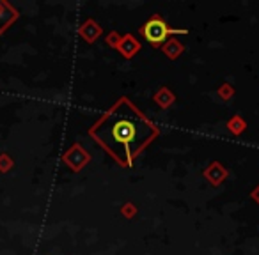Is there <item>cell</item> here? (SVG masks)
Wrapping results in <instances>:
<instances>
[{"label":"cell","mask_w":259,"mask_h":255,"mask_svg":"<svg viewBox=\"0 0 259 255\" xmlns=\"http://www.w3.org/2000/svg\"><path fill=\"white\" fill-rule=\"evenodd\" d=\"M158 128L128 97L114 103L91 128V137L119 165L134 167L135 158L156 137Z\"/></svg>","instance_id":"cell-1"},{"label":"cell","mask_w":259,"mask_h":255,"mask_svg":"<svg viewBox=\"0 0 259 255\" xmlns=\"http://www.w3.org/2000/svg\"><path fill=\"white\" fill-rule=\"evenodd\" d=\"M142 36L153 44V46H160L162 43H165V39L170 34H187V29H170L163 20H160L158 16L151 18L144 27L141 29Z\"/></svg>","instance_id":"cell-2"},{"label":"cell","mask_w":259,"mask_h":255,"mask_svg":"<svg viewBox=\"0 0 259 255\" xmlns=\"http://www.w3.org/2000/svg\"><path fill=\"white\" fill-rule=\"evenodd\" d=\"M252 198H254V200H255V202H257V204H259V186L255 188L254 191H252Z\"/></svg>","instance_id":"cell-3"}]
</instances>
